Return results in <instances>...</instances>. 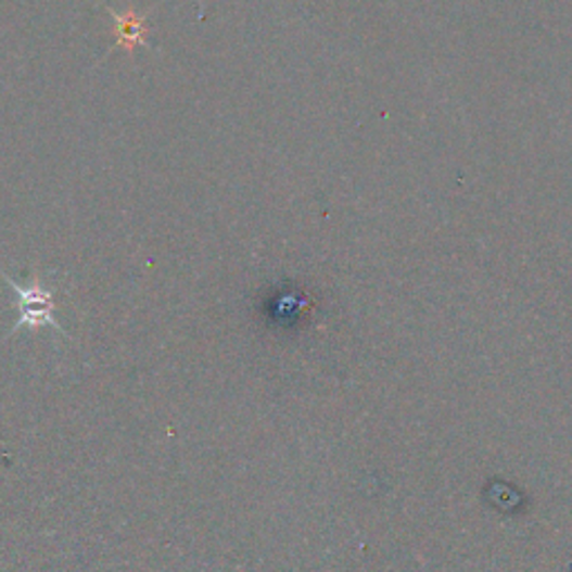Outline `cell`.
<instances>
[{
    "instance_id": "1",
    "label": "cell",
    "mask_w": 572,
    "mask_h": 572,
    "mask_svg": "<svg viewBox=\"0 0 572 572\" xmlns=\"http://www.w3.org/2000/svg\"><path fill=\"white\" fill-rule=\"evenodd\" d=\"M0 278L12 287L16 295V304H18V320L14 322L10 335H14L18 329H41V327H52L54 331L65 335L63 327L54 318V309H52L54 291L52 289H46L38 280L31 282L29 287H21L5 274H0Z\"/></svg>"
},
{
    "instance_id": "2",
    "label": "cell",
    "mask_w": 572,
    "mask_h": 572,
    "mask_svg": "<svg viewBox=\"0 0 572 572\" xmlns=\"http://www.w3.org/2000/svg\"><path fill=\"white\" fill-rule=\"evenodd\" d=\"M107 14L112 18L114 38H117V43H114L112 50H124L126 54L135 56L137 48H148L150 25L145 14H139L135 8H126V12L107 8Z\"/></svg>"
}]
</instances>
